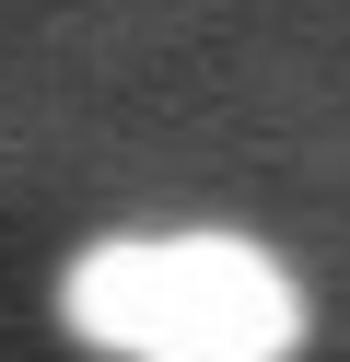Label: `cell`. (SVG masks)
I'll return each instance as SVG.
<instances>
[{
	"mask_svg": "<svg viewBox=\"0 0 350 362\" xmlns=\"http://www.w3.org/2000/svg\"><path fill=\"white\" fill-rule=\"evenodd\" d=\"M59 315L105 362H292L303 351V281L257 234H222V222L82 245L59 281Z\"/></svg>",
	"mask_w": 350,
	"mask_h": 362,
	"instance_id": "1",
	"label": "cell"
}]
</instances>
